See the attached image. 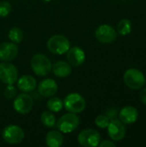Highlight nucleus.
Segmentation results:
<instances>
[{"mask_svg":"<svg viewBox=\"0 0 146 147\" xmlns=\"http://www.w3.org/2000/svg\"><path fill=\"white\" fill-rule=\"evenodd\" d=\"M116 115H117V110L114 109H111L108 111L107 113V116L110 119V120H113V119H116Z\"/></svg>","mask_w":146,"mask_h":147,"instance_id":"obj_27","label":"nucleus"},{"mask_svg":"<svg viewBox=\"0 0 146 147\" xmlns=\"http://www.w3.org/2000/svg\"><path fill=\"white\" fill-rule=\"evenodd\" d=\"M64 138L62 133L59 130L49 131L46 136V144L49 147H59L62 146Z\"/></svg>","mask_w":146,"mask_h":147,"instance_id":"obj_18","label":"nucleus"},{"mask_svg":"<svg viewBox=\"0 0 146 147\" xmlns=\"http://www.w3.org/2000/svg\"><path fill=\"white\" fill-rule=\"evenodd\" d=\"M46 107L49 111L53 113H58L61 111L64 107V102L59 97H52L46 102Z\"/></svg>","mask_w":146,"mask_h":147,"instance_id":"obj_20","label":"nucleus"},{"mask_svg":"<svg viewBox=\"0 0 146 147\" xmlns=\"http://www.w3.org/2000/svg\"><path fill=\"white\" fill-rule=\"evenodd\" d=\"M11 11V5L8 1L0 2V17L7 16Z\"/></svg>","mask_w":146,"mask_h":147,"instance_id":"obj_25","label":"nucleus"},{"mask_svg":"<svg viewBox=\"0 0 146 147\" xmlns=\"http://www.w3.org/2000/svg\"><path fill=\"white\" fill-rule=\"evenodd\" d=\"M64 108L66 111L74 114L83 112L86 107V101L84 97L78 93H71L67 95L64 101Z\"/></svg>","mask_w":146,"mask_h":147,"instance_id":"obj_3","label":"nucleus"},{"mask_svg":"<svg viewBox=\"0 0 146 147\" xmlns=\"http://www.w3.org/2000/svg\"><path fill=\"white\" fill-rule=\"evenodd\" d=\"M66 53L68 63L73 66H80L85 61V53L79 47H70Z\"/></svg>","mask_w":146,"mask_h":147,"instance_id":"obj_14","label":"nucleus"},{"mask_svg":"<svg viewBox=\"0 0 146 147\" xmlns=\"http://www.w3.org/2000/svg\"><path fill=\"white\" fill-rule=\"evenodd\" d=\"M77 141L83 147L98 146L101 141V135L96 129L88 128L81 131L77 136Z\"/></svg>","mask_w":146,"mask_h":147,"instance_id":"obj_7","label":"nucleus"},{"mask_svg":"<svg viewBox=\"0 0 146 147\" xmlns=\"http://www.w3.org/2000/svg\"><path fill=\"white\" fill-rule=\"evenodd\" d=\"M17 87L23 93H29L34 90L37 86L35 78L31 75H23L17 79Z\"/></svg>","mask_w":146,"mask_h":147,"instance_id":"obj_15","label":"nucleus"},{"mask_svg":"<svg viewBox=\"0 0 146 147\" xmlns=\"http://www.w3.org/2000/svg\"><path fill=\"white\" fill-rule=\"evenodd\" d=\"M133 28L132 22L129 19L124 18L120 20L117 25V31L120 35H127L131 33Z\"/></svg>","mask_w":146,"mask_h":147,"instance_id":"obj_21","label":"nucleus"},{"mask_svg":"<svg viewBox=\"0 0 146 147\" xmlns=\"http://www.w3.org/2000/svg\"><path fill=\"white\" fill-rule=\"evenodd\" d=\"M138 117V109L133 106H126L119 113V119L124 124H133L137 121Z\"/></svg>","mask_w":146,"mask_h":147,"instance_id":"obj_16","label":"nucleus"},{"mask_svg":"<svg viewBox=\"0 0 146 147\" xmlns=\"http://www.w3.org/2000/svg\"><path fill=\"white\" fill-rule=\"evenodd\" d=\"M52 71L56 77L65 78L69 77L71 73V66L68 62L59 60L52 65Z\"/></svg>","mask_w":146,"mask_h":147,"instance_id":"obj_17","label":"nucleus"},{"mask_svg":"<svg viewBox=\"0 0 146 147\" xmlns=\"http://www.w3.org/2000/svg\"><path fill=\"white\" fill-rule=\"evenodd\" d=\"M125 84L132 90H139L145 84V75L138 69L130 68L126 71L123 76Z\"/></svg>","mask_w":146,"mask_h":147,"instance_id":"obj_5","label":"nucleus"},{"mask_svg":"<svg viewBox=\"0 0 146 147\" xmlns=\"http://www.w3.org/2000/svg\"><path fill=\"white\" fill-rule=\"evenodd\" d=\"M110 122V119L107 116V115H98L96 120H95V124L100 127V128H107L108 124Z\"/></svg>","mask_w":146,"mask_h":147,"instance_id":"obj_23","label":"nucleus"},{"mask_svg":"<svg viewBox=\"0 0 146 147\" xmlns=\"http://www.w3.org/2000/svg\"><path fill=\"white\" fill-rule=\"evenodd\" d=\"M80 124L79 117L74 113H66L63 115L56 123V127L59 131L63 134H70L76 130Z\"/></svg>","mask_w":146,"mask_h":147,"instance_id":"obj_4","label":"nucleus"},{"mask_svg":"<svg viewBox=\"0 0 146 147\" xmlns=\"http://www.w3.org/2000/svg\"><path fill=\"white\" fill-rule=\"evenodd\" d=\"M18 54V47L13 42H3L0 44V61L9 62L14 60Z\"/></svg>","mask_w":146,"mask_h":147,"instance_id":"obj_12","label":"nucleus"},{"mask_svg":"<svg viewBox=\"0 0 146 147\" xmlns=\"http://www.w3.org/2000/svg\"><path fill=\"white\" fill-rule=\"evenodd\" d=\"M58 91V84L55 80L52 78H46L40 82L38 85V92L44 97H50L54 96Z\"/></svg>","mask_w":146,"mask_h":147,"instance_id":"obj_13","label":"nucleus"},{"mask_svg":"<svg viewBox=\"0 0 146 147\" xmlns=\"http://www.w3.org/2000/svg\"><path fill=\"white\" fill-rule=\"evenodd\" d=\"M2 137L6 143L15 145L21 143L24 140L25 134L21 127L11 124L6 126L3 128L2 133Z\"/></svg>","mask_w":146,"mask_h":147,"instance_id":"obj_6","label":"nucleus"},{"mask_svg":"<svg viewBox=\"0 0 146 147\" xmlns=\"http://www.w3.org/2000/svg\"><path fill=\"white\" fill-rule=\"evenodd\" d=\"M47 49L53 54L61 55L65 53L71 47V42L63 34H55L50 37L46 43Z\"/></svg>","mask_w":146,"mask_h":147,"instance_id":"obj_2","label":"nucleus"},{"mask_svg":"<svg viewBox=\"0 0 146 147\" xmlns=\"http://www.w3.org/2000/svg\"><path fill=\"white\" fill-rule=\"evenodd\" d=\"M107 128L109 137L114 141H120L124 139L126 135V127L124 126V123L121 122L120 120H110V122Z\"/></svg>","mask_w":146,"mask_h":147,"instance_id":"obj_11","label":"nucleus"},{"mask_svg":"<svg viewBox=\"0 0 146 147\" xmlns=\"http://www.w3.org/2000/svg\"><path fill=\"white\" fill-rule=\"evenodd\" d=\"M98 146L100 147H115V144L111 141V140H103V141H100Z\"/></svg>","mask_w":146,"mask_h":147,"instance_id":"obj_26","label":"nucleus"},{"mask_svg":"<svg viewBox=\"0 0 146 147\" xmlns=\"http://www.w3.org/2000/svg\"><path fill=\"white\" fill-rule=\"evenodd\" d=\"M18 79L17 68L9 62L0 63V81L5 84H14Z\"/></svg>","mask_w":146,"mask_h":147,"instance_id":"obj_8","label":"nucleus"},{"mask_svg":"<svg viewBox=\"0 0 146 147\" xmlns=\"http://www.w3.org/2000/svg\"><path fill=\"white\" fill-rule=\"evenodd\" d=\"M139 96H140L141 102H142L144 104H145L146 105V88H144V89L142 90V91L140 92Z\"/></svg>","mask_w":146,"mask_h":147,"instance_id":"obj_28","label":"nucleus"},{"mask_svg":"<svg viewBox=\"0 0 146 147\" xmlns=\"http://www.w3.org/2000/svg\"><path fill=\"white\" fill-rule=\"evenodd\" d=\"M40 121L41 123L48 128H53L56 127L57 119L54 114L51 111H45L40 115Z\"/></svg>","mask_w":146,"mask_h":147,"instance_id":"obj_19","label":"nucleus"},{"mask_svg":"<svg viewBox=\"0 0 146 147\" xmlns=\"http://www.w3.org/2000/svg\"><path fill=\"white\" fill-rule=\"evenodd\" d=\"M34 105V100L28 93H22L16 96L13 101L14 109L20 115L28 114Z\"/></svg>","mask_w":146,"mask_h":147,"instance_id":"obj_9","label":"nucleus"},{"mask_svg":"<svg viewBox=\"0 0 146 147\" xmlns=\"http://www.w3.org/2000/svg\"><path fill=\"white\" fill-rule=\"evenodd\" d=\"M45 2H49V1H51V0H44Z\"/></svg>","mask_w":146,"mask_h":147,"instance_id":"obj_29","label":"nucleus"},{"mask_svg":"<svg viewBox=\"0 0 146 147\" xmlns=\"http://www.w3.org/2000/svg\"><path fill=\"white\" fill-rule=\"evenodd\" d=\"M3 95L6 99H9V100L14 99L15 96H16V89L15 88L13 84H7V86L5 87L3 90Z\"/></svg>","mask_w":146,"mask_h":147,"instance_id":"obj_24","label":"nucleus"},{"mask_svg":"<svg viewBox=\"0 0 146 147\" xmlns=\"http://www.w3.org/2000/svg\"><path fill=\"white\" fill-rule=\"evenodd\" d=\"M8 37L11 42H13L15 44H18L23 39V32L20 28L14 27L9 29V31L8 33Z\"/></svg>","mask_w":146,"mask_h":147,"instance_id":"obj_22","label":"nucleus"},{"mask_svg":"<svg viewBox=\"0 0 146 147\" xmlns=\"http://www.w3.org/2000/svg\"><path fill=\"white\" fill-rule=\"evenodd\" d=\"M96 39L103 44H108L112 43L116 40L117 33L116 30L110 25L103 24L99 26L95 32Z\"/></svg>","mask_w":146,"mask_h":147,"instance_id":"obj_10","label":"nucleus"},{"mask_svg":"<svg viewBox=\"0 0 146 147\" xmlns=\"http://www.w3.org/2000/svg\"><path fill=\"white\" fill-rule=\"evenodd\" d=\"M51 60L42 53H37L31 59V68L34 73L39 77H45L52 71Z\"/></svg>","mask_w":146,"mask_h":147,"instance_id":"obj_1","label":"nucleus"}]
</instances>
